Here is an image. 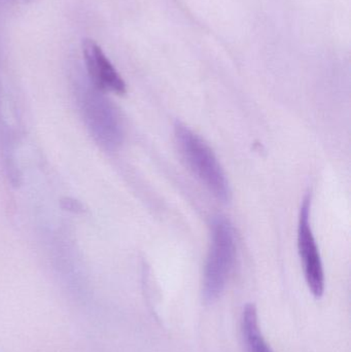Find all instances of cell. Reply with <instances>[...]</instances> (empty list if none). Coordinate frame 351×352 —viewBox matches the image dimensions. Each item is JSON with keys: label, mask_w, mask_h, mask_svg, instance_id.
Wrapping results in <instances>:
<instances>
[{"label": "cell", "mask_w": 351, "mask_h": 352, "mask_svg": "<svg viewBox=\"0 0 351 352\" xmlns=\"http://www.w3.org/2000/svg\"><path fill=\"white\" fill-rule=\"evenodd\" d=\"M174 138L188 168L218 200L228 202L231 199L230 184L214 151L185 124L175 125Z\"/></svg>", "instance_id": "cell-1"}, {"label": "cell", "mask_w": 351, "mask_h": 352, "mask_svg": "<svg viewBox=\"0 0 351 352\" xmlns=\"http://www.w3.org/2000/svg\"><path fill=\"white\" fill-rule=\"evenodd\" d=\"M236 256V238L233 226L224 217L212 223V242L206 258L203 276L205 301L214 302L226 289Z\"/></svg>", "instance_id": "cell-2"}, {"label": "cell", "mask_w": 351, "mask_h": 352, "mask_svg": "<svg viewBox=\"0 0 351 352\" xmlns=\"http://www.w3.org/2000/svg\"><path fill=\"white\" fill-rule=\"evenodd\" d=\"M310 208L311 197L307 195L299 217L298 250L309 289L315 298H321L325 292V272L319 246L311 229Z\"/></svg>", "instance_id": "cell-3"}, {"label": "cell", "mask_w": 351, "mask_h": 352, "mask_svg": "<svg viewBox=\"0 0 351 352\" xmlns=\"http://www.w3.org/2000/svg\"><path fill=\"white\" fill-rule=\"evenodd\" d=\"M84 55L91 78L99 89L120 95L126 93L125 82L94 41H84Z\"/></svg>", "instance_id": "cell-4"}, {"label": "cell", "mask_w": 351, "mask_h": 352, "mask_svg": "<svg viewBox=\"0 0 351 352\" xmlns=\"http://www.w3.org/2000/svg\"><path fill=\"white\" fill-rule=\"evenodd\" d=\"M88 120L98 140L106 146H117L122 140V127L115 109L101 99L90 101Z\"/></svg>", "instance_id": "cell-5"}, {"label": "cell", "mask_w": 351, "mask_h": 352, "mask_svg": "<svg viewBox=\"0 0 351 352\" xmlns=\"http://www.w3.org/2000/svg\"><path fill=\"white\" fill-rule=\"evenodd\" d=\"M241 331L247 352H273L260 330L259 318L255 306L247 305L245 307L241 322Z\"/></svg>", "instance_id": "cell-6"}]
</instances>
